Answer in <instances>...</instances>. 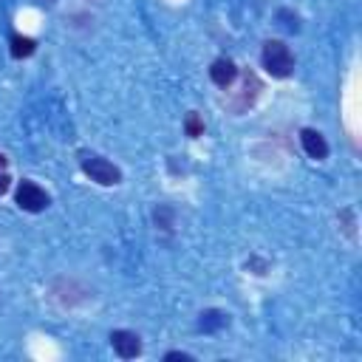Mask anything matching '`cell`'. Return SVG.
Listing matches in <instances>:
<instances>
[{"instance_id":"5","label":"cell","mask_w":362,"mask_h":362,"mask_svg":"<svg viewBox=\"0 0 362 362\" xmlns=\"http://www.w3.org/2000/svg\"><path fill=\"white\" fill-rule=\"evenodd\" d=\"M209 79L218 85V88H232V82L238 79V68H235V62L229 59V57H218L212 65H209Z\"/></svg>"},{"instance_id":"6","label":"cell","mask_w":362,"mask_h":362,"mask_svg":"<svg viewBox=\"0 0 362 362\" xmlns=\"http://www.w3.org/2000/svg\"><path fill=\"white\" fill-rule=\"evenodd\" d=\"M300 144H303V150H305L311 158H317V161H322V158L328 156V144H325L322 133H317V130H311V127H303V130H300Z\"/></svg>"},{"instance_id":"11","label":"cell","mask_w":362,"mask_h":362,"mask_svg":"<svg viewBox=\"0 0 362 362\" xmlns=\"http://www.w3.org/2000/svg\"><path fill=\"white\" fill-rule=\"evenodd\" d=\"M8 181H11V178H8L6 173H0V195H3L6 189H8Z\"/></svg>"},{"instance_id":"3","label":"cell","mask_w":362,"mask_h":362,"mask_svg":"<svg viewBox=\"0 0 362 362\" xmlns=\"http://www.w3.org/2000/svg\"><path fill=\"white\" fill-rule=\"evenodd\" d=\"M14 201H17V206L25 209V212H42V209L51 204L48 192H45L40 184H34V181H20V184H17V192H14Z\"/></svg>"},{"instance_id":"8","label":"cell","mask_w":362,"mask_h":362,"mask_svg":"<svg viewBox=\"0 0 362 362\" xmlns=\"http://www.w3.org/2000/svg\"><path fill=\"white\" fill-rule=\"evenodd\" d=\"M34 54V40L31 37H20V34H14L11 37V57H31Z\"/></svg>"},{"instance_id":"4","label":"cell","mask_w":362,"mask_h":362,"mask_svg":"<svg viewBox=\"0 0 362 362\" xmlns=\"http://www.w3.org/2000/svg\"><path fill=\"white\" fill-rule=\"evenodd\" d=\"M110 345H113V351H116L122 359H136V356L141 354V339H139V334L124 331V328H119V331L110 334Z\"/></svg>"},{"instance_id":"7","label":"cell","mask_w":362,"mask_h":362,"mask_svg":"<svg viewBox=\"0 0 362 362\" xmlns=\"http://www.w3.org/2000/svg\"><path fill=\"white\" fill-rule=\"evenodd\" d=\"M226 322H229V314H223V311H218V308H209V311H204V314H201L198 328H201V331H206V334H212V331L223 328Z\"/></svg>"},{"instance_id":"9","label":"cell","mask_w":362,"mask_h":362,"mask_svg":"<svg viewBox=\"0 0 362 362\" xmlns=\"http://www.w3.org/2000/svg\"><path fill=\"white\" fill-rule=\"evenodd\" d=\"M201 130H204V124H201L198 113H189V116H187V133H189V136H201Z\"/></svg>"},{"instance_id":"2","label":"cell","mask_w":362,"mask_h":362,"mask_svg":"<svg viewBox=\"0 0 362 362\" xmlns=\"http://www.w3.org/2000/svg\"><path fill=\"white\" fill-rule=\"evenodd\" d=\"M82 173H85L90 181L102 184V187H113V184L122 181L119 167H113L107 158H99V156H85V158H82Z\"/></svg>"},{"instance_id":"10","label":"cell","mask_w":362,"mask_h":362,"mask_svg":"<svg viewBox=\"0 0 362 362\" xmlns=\"http://www.w3.org/2000/svg\"><path fill=\"white\" fill-rule=\"evenodd\" d=\"M164 359H167V362H173V359H181V362H189L192 356H189V354H181V351H170V354H167Z\"/></svg>"},{"instance_id":"12","label":"cell","mask_w":362,"mask_h":362,"mask_svg":"<svg viewBox=\"0 0 362 362\" xmlns=\"http://www.w3.org/2000/svg\"><path fill=\"white\" fill-rule=\"evenodd\" d=\"M0 167H6V156L3 153H0Z\"/></svg>"},{"instance_id":"1","label":"cell","mask_w":362,"mask_h":362,"mask_svg":"<svg viewBox=\"0 0 362 362\" xmlns=\"http://www.w3.org/2000/svg\"><path fill=\"white\" fill-rule=\"evenodd\" d=\"M260 62H263V68H266L272 76H277V79H286V76L294 71V57H291L288 45L280 42V40H266V42H263Z\"/></svg>"}]
</instances>
